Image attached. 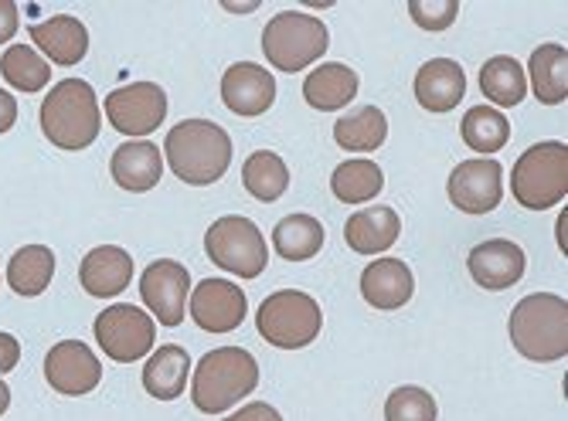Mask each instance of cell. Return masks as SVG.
<instances>
[{
	"label": "cell",
	"instance_id": "1",
	"mask_svg": "<svg viewBox=\"0 0 568 421\" xmlns=\"http://www.w3.org/2000/svg\"><path fill=\"white\" fill-rule=\"evenodd\" d=\"M168 167L191 187L219 184L232 167V136L212 120H184L164 140Z\"/></svg>",
	"mask_w": 568,
	"mask_h": 421
},
{
	"label": "cell",
	"instance_id": "2",
	"mask_svg": "<svg viewBox=\"0 0 568 421\" xmlns=\"http://www.w3.org/2000/svg\"><path fill=\"white\" fill-rule=\"evenodd\" d=\"M260 388V360L242 347L209 350L191 378V401L204 414H225Z\"/></svg>",
	"mask_w": 568,
	"mask_h": 421
},
{
	"label": "cell",
	"instance_id": "3",
	"mask_svg": "<svg viewBox=\"0 0 568 421\" xmlns=\"http://www.w3.org/2000/svg\"><path fill=\"white\" fill-rule=\"evenodd\" d=\"M510 343L525 360L551 363L568 353V302L555 292H531L510 309Z\"/></svg>",
	"mask_w": 568,
	"mask_h": 421
},
{
	"label": "cell",
	"instance_id": "4",
	"mask_svg": "<svg viewBox=\"0 0 568 421\" xmlns=\"http://www.w3.org/2000/svg\"><path fill=\"white\" fill-rule=\"evenodd\" d=\"M41 133L59 150H85L99 140L102 116L95 89L85 79H65L55 89H48L41 102Z\"/></svg>",
	"mask_w": 568,
	"mask_h": 421
},
{
	"label": "cell",
	"instance_id": "5",
	"mask_svg": "<svg viewBox=\"0 0 568 421\" xmlns=\"http://www.w3.org/2000/svg\"><path fill=\"white\" fill-rule=\"evenodd\" d=\"M510 194L528 210H548L568 194V146L558 140L535 143L510 171Z\"/></svg>",
	"mask_w": 568,
	"mask_h": 421
},
{
	"label": "cell",
	"instance_id": "6",
	"mask_svg": "<svg viewBox=\"0 0 568 421\" xmlns=\"http://www.w3.org/2000/svg\"><path fill=\"white\" fill-rule=\"evenodd\" d=\"M324 327V312L317 299L303 289H280L263 299L255 312V330L270 347L280 350H303L317 340Z\"/></svg>",
	"mask_w": 568,
	"mask_h": 421
},
{
	"label": "cell",
	"instance_id": "7",
	"mask_svg": "<svg viewBox=\"0 0 568 421\" xmlns=\"http://www.w3.org/2000/svg\"><path fill=\"white\" fill-rule=\"evenodd\" d=\"M331 31L321 18L303 11H280L263 28V55L280 72H303L324 59Z\"/></svg>",
	"mask_w": 568,
	"mask_h": 421
},
{
	"label": "cell",
	"instance_id": "8",
	"mask_svg": "<svg viewBox=\"0 0 568 421\" xmlns=\"http://www.w3.org/2000/svg\"><path fill=\"white\" fill-rule=\"evenodd\" d=\"M204 251L219 269L232 273L235 279H260L270 266L266 238L252 218L225 215L204 235Z\"/></svg>",
	"mask_w": 568,
	"mask_h": 421
},
{
	"label": "cell",
	"instance_id": "9",
	"mask_svg": "<svg viewBox=\"0 0 568 421\" xmlns=\"http://www.w3.org/2000/svg\"><path fill=\"white\" fill-rule=\"evenodd\" d=\"M95 343L116 363H133L143 360L153 350V337H158V327H153V316L140 306L130 302H116L106 306L92 324Z\"/></svg>",
	"mask_w": 568,
	"mask_h": 421
},
{
	"label": "cell",
	"instance_id": "10",
	"mask_svg": "<svg viewBox=\"0 0 568 421\" xmlns=\"http://www.w3.org/2000/svg\"><path fill=\"white\" fill-rule=\"evenodd\" d=\"M102 116L123 136L146 140L168 120V92L158 82H130L120 85L102 102Z\"/></svg>",
	"mask_w": 568,
	"mask_h": 421
},
{
	"label": "cell",
	"instance_id": "11",
	"mask_svg": "<svg viewBox=\"0 0 568 421\" xmlns=\"http://www.w3.org/2000/svg\"><path fill=\"white\" fill-rule=\"evenodd\" d=\"M187 296H191V273L174 258H158L150 261L143 279H140V299L150 309V316L161 327L174 330L184 324L187 312Z\"/></svg>",
	"mask_w": 568,
	"mask_h": 421
},
{
	"label": "cell",
	"instance_id": "12",
	"mask_svg": "<svg viewBox=\"0 0 568 421\" xmlns=\"http://www.w3.org/2000/svg\"><path fill=\"white\" fill-rule=\"evenodd\" d=\"M449 201L463 215H490L504 201V167L490 156H477V161H463L449 174Z\"/></svg>",
	"mask_w": 568,
	"mask_h": 421
},
{
	"label": "cell",
	"instance_id": "13",
	"mask_svg": "<svg viewBox=\"0 0 568 421\" xmlns=\"http://www.w3.org/2000/svg\"><path fill=\"white\" fill-rule=\"evenodd\" d=\"M44 381L59 394L82 398L99 388L102 363L95 350L82 340H62L44 353Z\"/></svg>",
	"mask_w": 568,
	"mask_h": 421
},
{
	"label": "cell",
	"instance_id": "14",
	"mask_svg": "<svg viewBox=\"0 0 568 421\" xmlns=\"http://www.w3.org/2000/svg\"><path fill=\"white\" fill-rule=\"evenodd\" d=\"M194 324L204 333H232L245 324L248 299L232 279H204L187 296Z\"/></svg>",
	"mask_w": 568,
	"mask_h": 421
},
{
	"label": "cell",
	"instance_id": "15",
	"mask_svg": "<svg viewBox=\"0 0 568 421\" xmlns=\"http://www.w3.org/2000/svg\"><path fill=\"white\" fill-rule=\"evenodd\" d=\"M222 102L225 110L235 116H263L270 113V105L276 102V79L255 62H235L222 75Z\"/></svg>",
	"mask_w": 568,
	"mask_h": 421
},
{
	"label": "cell",
	"instance_id": "16",
	"mask_svg": "<svg viewBox=\"0 0 568 421\" xmlns=\"http://www.w3.org/2000/svg\"><path fill=\"white\" fill-rule=\"evenodd\" d=\"M467 269H470V276H474V283L480 289L504 292V289L521 283V276L528 269V258H525L521 245H514L507 238H490V242H480L470 251Z\"/></svg>",
	"mask_w": 568,
	"mask_h": 421
},
{
	"label": "cell",
	"instance_id": "17",
	"mask_svg": "<svg viewBox=\"0 0 568 421\" xmlns=\"http://www.w3.org/2000/svg\"><path fill=\"white\" fill-rule=\"evenodd\" d=\"M79 283L95 299H116L133 283V258L120 245H99L85 251L79 266Z\"/></svg>",
	"mask_w": 568,
	"mask_h": 421
},
{
	"label": "cell",
	"instance_id": "18",
	"mask_svg": "<svg viewBox=\"0 0 568 421\" xmlns=\"http://www.w3.org/2000/svg\"><path fill=\"white\" fill-rule=\"evenodd\" d=\"M110 174L116 181V187L130 191V194H146L161 184L164 174V156L158 150V143L150 140H130L120 143L113 161H110Z\"/></svg>",
	"mask_w": 568,
	"mask_h": 421
},
{
	"label": "cell",
	"instance_id": "19",
	"mask_svg": "<svg viewBox=\"0 0 568 421\" xmlns=\"http://www.w3.org/2000/svg\"><path fill=\"white\" fill-rule=\"evenodd\" d=\"M416 292V276L402 258L382 255L361 273V296L375 309H402Z\"/></svg>",
	"mask_w": 568,
	"mask_h": 421
},
{
	"label": "cell",
	"instance_id": "20",
	"mask_svg": "<svg viewBox=\"0 0 568 421\" xmlns=\"http://www.w3.org/2000/svg\"><path fill=\"white\" fill-rule=\"evenodd\" d=\"M467 95V72L453 59H433L416 72V99L426 113H453Z\"/></svg>",
	"mask_w": 568,
	"mask_h": 421
},
{
	"label": "cell",
	"instance_id": "21",
	"mask_svg": "<svg viewBox=\"0 0 568 421\" xmlns=\"http://www.w3.org/2000/svg\"><path fill=\"white\" fill-rule=\"evenodd\" d=\"M398 235H402L398 210L388 204H372L344 222V242L357 255H382L398 242Z\"/></svg>",
	"mask_w": 568,
	"mask_h": 421
},
{
	"label": "cell",
	"instance_id": "22",
	"mask_svg": "<svg viewBox=\"0 0 568 421\" xmlns=\"http://www.w3.org/2000/svg\"><path fill=\"white\" fill-rule=\"evenodd\" d=\"M31 38L41 48V59L55 62V65H65V69L79 65L89 55V31L72 14H55V18L34 24Z\"/></svg>",
	"mask_w": 568,
	"mask_h": 421
},
{
	"label": "cell",
	"instance_id": "23",
	"mask_svg": "<svg viewBox=\"0 0 568 421\" xmlns=\"http://www.w3.org/2000/svg\"><path fill=\"white\" fill-rule=\"evenodd\" d=\"M191 378V357L178 343H164L150 350V360L143 363V388L158 401H174L187 391Z\"/></svg>",
	"mask_w": 568,
	"mask_h": 421
},
{
	"label": "cell",
	"instance_id": "24",
	"mask_svg": "<svg viewBox=\"0 0 568 421\" xmlns=\"http://www.w3.org/2000/svg\"><path fill=\"white\" fill-rule=\"evenodd\" d=\"M357 85L361 82L354 69H347L344 62H327L306 75L303 99L310 110H317V113H341L347 102H354Z\"/></svg>",
	"mask_w": 568,
	"mask_h": 421
},
{
	"label": "cell",
	"instance_id": "25",
	"mask_svg": "<svg viewBox=\"0 0 568 421\" xmlns=\"http://www.w3.org/2000/svg\"><path fill=\"white\" fill-rule=\"evenodd\" d=\"M531 92L541 105H561L568 99V51L565 44H538L528 59Z\"/></svg>",
	"mask_w": 568,
	"mask_h": 421
},
{
	"label": "cell",
	"instance_id": "26",
	"mask_svg": "<svg viewBox=\"0 0 568 421\" xmlns=\"http://www.w3.org/2000/svg\"><path fill=\"white\" fill-rule=\"evenodd\" d=\"M51 279H55V251H51L48 245H24L11 255L8 286L18 296L34 299L51 286Z\"/></svg>",
	"mask_w": 568,
	"mask_h": 421
},
{
	"label": "cell",
	"instance_id": "27",
	"mask_svg": "<svg viewBox=\"0 0 568 421\" xmlns=\"http://www.w3.org/2000/svg\"><path fill=\"white\" fill-rule=\"evenodd\" d=\"M480 92L494 102V110H514L528 95V75L521 62H514L510 55H494L490 62L480 65Z\"/></svg>",
	"mask_w": 568,
	"mask_h": 421
},
{
	"label": "cell",
	"instance_id": "28",
	"mask_svg": "<svg viewBox=\"0 0 568 421\" xmlns=\"http://www.w3.org/2000/svg\"><path fill=\"white\" fill-rule=\"evenodd\" d=\"M242 187L263 204L280 201L290 191V167L280 153L273 150H255L242 164Z\"/></svg>",
	"mask_w": 568,
	"mask_h": 421
},
{
	"label": "cell",
	"instance_id": "29",
	"mask_svg": "<svg viewBox=\"0 0 568 421\" xmlns=\"http://www.w3.org/2000/svg\"><path fill=\"white\" fill-rule=\"evenodd\" d=\"M388 140V120L378 105H361L357 113L334 123V143L351 153H375Z\"/></svg>",
	"mask_w": 568,
	"mask_h": 421
},
{
	"label": "cell",
	"instance_id": "30",
	"mask_svg": "<svg viewBox=\"0 0 568 421\" xmlns=\"http://www.w3.org/2000/svg\"><path fill=\"white\" fill-rule=\"evenodd\" d=\"M273 248L286 261H306L324 248V225L314 215H286L273 228Z\"/></svg>",
	"mask_w": 568,
	"mask_h": 421
},
{
	"label": "cell",
	"instance_id": "31",
	"mask_svg": "<svg viewBox=\"0 0 568 421\" xmlns=\"http://www.w3.org/2000/svg\"><path fill=\"white\" fill-rule=\"evenodd\" d=\"M385 187V174L375 161H344L331 174V191L341 204H365L378 197Z\"/></svg>",
	"mask_w": 568,
	"mask_h": 421
},
{
	"label": "cell",
	"instance_id": "32",
	"mask_svg": "<svg viewBox=\"0 0 568 421\" xmlns=\"http://www.w3.org/2000/svg\"><path fill=\"white\" fill-rule=\"evenodd\" d=\"M463 143H467L470 150H477L480 156H490L497 150L507 146L510 140V123L500 110H494V105H474V110L463 116Z\"/></svg>",
	"mask_w": 568,
	"mask_h": 421
},
{
	"label": "cell",
	"instance_id": "33",
	"mask_svg": "<svg viewBox=\"0 0 568 421\" xmlns=\"http://www.w3.org/2000/svg\"><path fill=\"white\" fill-rule=\"evenodd\" d=\"M0 75L18 92H41L51 82V65L31 44H11L0 59Z\"/></svg>",
	"mask_w": 568,
	"mask_h": 421
},
{
	"label": "cell",
	"instance_id": "34",
	"mask_svg": "<svg viewBox=\"0 0 568 421\" xmlns=\"http://www.w3.org/2000/svg\"><path fill=\"white\" fill-rule=\"evenodd\" d=\"M436 418H439L436 398L416 384L395 388L385 401V421H436Z\"/></svg>",
	"mask_w": 568,
	"mask_h": 421
},
{
	"label": "cell",
	"instance_id": "35",
	"mask_svg": "<svg viewBox=\"0 0 568 421\" xmlns=\"http://www.w3.org/2000/svg\"><path fill=\"white\" fill-rule=\"evenodd\" d=\"M408 18L423 31H446L456 24L459 18V4L456 0H408Z\"/></svg>",
	"mask_w": 568,
	"mask_h": 421
},
{
	"label": "cell",
	"instance_id": "36",
	"mask_svg": "<svg viewBox=\"0 0 568 421\" xmlns=\"http://www.w3.org/2000/svg\"><path fill=\"white\" fill-rule=\"evenodd\" d=\"M225 421H283V414L266 401H252V404L239 408L235 414H225Z\"/></svg>",
	"mask_w": 568,
	"mask_h": 421
},
{
	"label": "cell",
	"instance_id": "37",
	"mask_svg": "<svg viewBox=\"0 0 568 421\" xmlns=\"http://www.w3.org/2000/svg\"><path fill=\"white\" fill-rule=\"evenodd\" d=\"M21 28V11L11 0H0V44H8Z\"/></svg>",
	"mask_w": 568,
	"mask_h": 421
},
{
	"label": "cell",
	"instance_id": "38",
	"mask_svg": "<svg viewBox=\"0 0 568 421\" xmlns=\"http://www.w3.org/2000/svg\"><path fill=\"white\" fill-rule=\"evenodd\" d=\"M18 360H21V343H18V337H11V333L0 330V374H11L14 367H18Z\"/></svg>",
	"mask_w": 568,
	"mask_h": 421
},
{
	"label": "cell",
	"instance_id": "39",
	"mask_svg": "<svg viewBox=\"0 0 568 421\" xmlns=\"http://www.w3.org/2000/svg\"><path fill=\"white\" fill-rule=\"evenodd\" d=\"M14 123H18V99L8 89H0V136L11 133Z\"/></svg>",
	"mask_w": 568,
	"mask_h": 421
},
{
	"label": "cell",
	"instance_id": "40",
	"mask_svg": "<svg viewBox=\"0 0 568 421\" xmlns=\"http://www.w3.org/2000/svg\"><path fill=\"white\" fill-rule=\"evenodd\" d=\"M8 408H11V388L4 384V378H0V418L8 414Z\"/></svg>",
	"mask_w": 568,
	"mask_h": 421
},
{
	"label": "cell",
	"instance_id": "41",
	"mask_svg": "<svg viewBox=\"0 0 568 421\" xmlns=\"http://www.w3.org/2000/svg\"><path fill=\"white\" fill-rule=\"evenodd\" d=\"M222 8H225V11H232V14H248V11L260 8V4H255V0H248V4H232V0H225Z\"/></svg>",
	"mask_w": 568,
	"mask_h": 421
},
{
	"label": "cell",
	"instance_id": "42",
	"mask_svg": "<svg viewBox=\"0 0 568 421\" xmlns=\"http://www.w3.org/2000/svg\"><path fill=\"white\" fill-rule=\"evenodd\" d=\"M558 245H561V251H565V210H561V218H558Z\"/></svg>",
	"mask_w": 568,
	"mask_h": 421
}]
</instances>
